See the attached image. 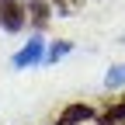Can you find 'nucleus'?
Segmentation results:
<instances>
[{"instance_id":"1","label":"nucleus","mask_w":125,"mask_h":125,"mask_svg":"<svg viewBox=\"0 0 125 125\" xmlns=\"http://www.w3.org/2000/svg\"><path fill=\"white\" fill-rule=\"evenodd\" d=\"M28 21V7L21 0H7V4H0V28L4 31H21Z\"/></svg>"},{"instance_id":"2","label":"nucleus","mask_w":125,"mask_h":125,"mask_svg":"<svg viewBox=\"0 0 125 125\" xmlns=\"http://www.w3.org/2000/svg\"><path fill=\"white\" fill-rule=\"evenodd\" d=\"M45 59V42L42 38H28V45H21L18 52H14V70H28V66H38Z\"/></svg>"},{"instance_id":"3","label":"nucleus","mask_w":125,"mask_h":125,"mask_svg":"<svg viewBox=\"0 0 125 125\" xmlns=\"http://www.w3.org/2000/svg\"><path fill=\"white\" fill-rule=\"evenodd\" d=\"M97 115H94V108L90 104H70V108H62V115L56 125H83V122H94Z\"/></svg>"},{"instance_id":"4","label":"nucleus","mask_w":125,"mask_h":125,"mask_svg":"<svg viewBox=\"0 0 125 125\" xmlns=\"http://www.w3.org/2000/svg\"><path fill=\"white\" fill-rule=\"evenodd\" d=\"M122 122H125V97H122L115 108H108V111L101 115V122H97V125H122Z\"/></svg>"},{"instance_id":"5","label":"nucleus","mask_w":125,"mask_h":125,"mask_svg":"<svg viewBox=\"0 0 125 125\" xmlns=\"http://www.w3.org/2000/svg\"><path fill=\"white\" fill-rule=\"evenodd\" d=\"M122 83H125V62H122V66H111V70L104 73V87L115 90V87H122Z\"/></svg>"},{"instance_id":"6","label":"nucleus","mask_w":125,"mask_h":125,"mask_svg":"<svg viewBox=\"0 0 125 125\" xmlns=\"http://www.w3.org/2000/svg\"><path fill=\"white\" fill-rule=\"evenodd\" d=\"M73 49V42H52L49 45V52H45V59H49V62H56V59H62V56H66Z\"/></svg>"},{"instance_id":"7","label":"nucleus","mask_w":125,"mask_h":125,"mask_svg":"<svg viewBox=\"0 0 125 125\" xmlns=\"http://www.w3.org/2000/svg\"><path fill=\"white\" fill-rule=\"evenodd\" d=\"M56 4H59V7H70V0H56Z\"/></svg>"},{"instance_id":"8","label":"nucleus","mask_w":125,"mask_h":125,"mask_svg":"<svg viewBox=\"0 0 125 125\" xmlns=\"http://www.w3.org/2000/svg\"><path fill=\"white\" fill-rule=\"evenodd\" d=\"M0 4H7V0H0Z\"/></svg>"}]
</instances>
